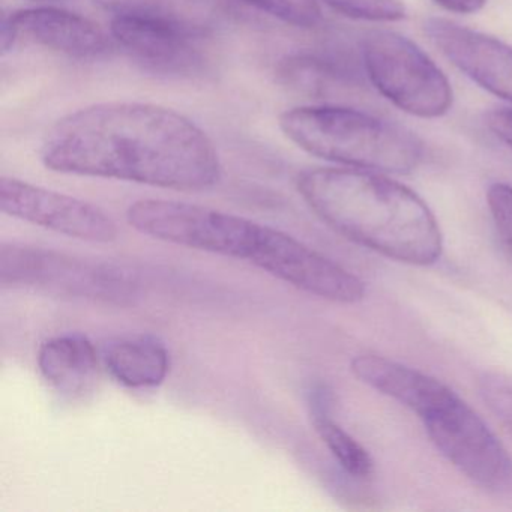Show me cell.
Masks as SVG:
<instances>
[{
  "instance_id": "4fadbf2b",
  "label": "cell",
  "mask_w": 512,
  "mask_h": 512,
  "mask_svg": "<svg viewBox=\"0 0 512 512\" xmlns=\"http://www.w3.org/2000/svg\"><path fill=\"white\" fill-rule=\"evenodd\" d=\"M41 376L62 397L77 400L94 391L100 359L94 344L80 334L49 338L38 350Z\"/></svg>"
},
{
  "instance_id": "7c38bea8",
  "label": "cell",
  "mask_w": 512,
  "mask_h": 512,
  "mask_svg": "<svg viewBox=\"0 0 512 512\" xmlns=\"http://www.w3.org/2000/svg\"><path fill=\"white\" fill-rule=\"evenodd\" d=\"M350 370L362 383L409 407L421 419L458 397L440 380L385 356L358 355Z\"/></svg>"
},
{
  "instance_id": "d6986e66",
  "label": "cell",
  "mask_w": 512,
  "mask_h": 512,
  "mask_svg": "<svg viewBox=\"0 0 512 512\" xmlns=\"http://www.w3.org/2000/svg\"><path fill=\"white\" fill-rule=\"evenodd\" d=\"M478 391L488 409L512 434V377L484 373L478 379Z\"/></svg>"
},
{
  "instance_id": "8fae6325",
  "label": "cell",
  "mask_w": 512,
  "mask_h": 512,
  "mask_svg": "<svg viewBox=\"0 0 512 512\" xmlns=\"http://www.w3.org/2000/svg\"><path fill=\"white\" fill-rule=\"evenodd\" d=\"M431 43L461 73L497 98L512 103V47L445 19H428Z\"/></svg>"
},
{
  "instance_id": "3957f363",
  "label": "cell",
  "mask_w": 512,
  "mask_h": 512,
  "mask_svg": "<svg viewBox=\"0 0 512 512\" xmlns=\"http://www.w3.org/2000/svg\"><path fill=\"white\" fill-rule=\"evenodd\" d=\"M296 184L317 217L350 241L409 265L439 260V224L410 188L370 170L329 167L305 170Z\"/></svg>"
},
{
  "instance_id": "ffe728a7",
  "label": "cell",
  "mask_w": 512,
  "mask_h": 512,
  "mask_svg": "<svg viewBox=\"0 0 512 512\" xmlns=\"http://www.w3.org/2000/svg\"><path fill=\"white\" fill-rule=\"evenodd\" d=\"M487 203L497 232L506 247L512 251V187L508 184H493L487 191Z\"/></svg>"
},
{
  "instance_id": "7402d4cb",
  "label": "cell",
  "mask_w": 512,
  "mask_h": 512,
  "mask_svg": "<svg viewBox=\"0 0 512 512\" xmlns=\"http://www.w3.org/2000/svg\"><path fill=\"white\" fill-rule=\"evenodd\" d=\"M434 2L449 13L475 14L487 5L488 0H434Z\"/></svg>"
},
{
  "instance_id": "e0dca14e",
  "label": "cell",
  "mask_w": 512,
  "mask_h": 512,
  "mask_svg": "<svg viewBox=\"0 0 512 512\" xmlns=\"http://www.w3.org/2000/svg\"><path fill=\"white\" fill-rule=\"evenodd\" d=\"M281 79L284 83L299 91L319 94L325 88L326 80L331 77L328 67L322 61L308 56H295L280 65Z\"/></svg>"
},
{
  "instance_id": "5b68a950",
  "label": "cell",
  "mask_w": 512,
  "mask_h": 512,
  "mask_svg": "<svg viewBox=\"0 0 512 512\" xmlns=\"http://www.w3.org/2000/svg\"><path fill=\"white\" fill-rule=\"evenodd\" d=\"M0 284L119 305L130 304L139 289L134 275L122 266L19 244L0 248Z\"/></svg>"
},
{
  "instance_id": "8992f818",
  "label": "cell",
  "mask_w": 512,
  "mask_h": 512,
  "mask_svg": "<svg viewBox=\"0 0 512 512\" xmlns=\"http://www.w3.org/2000/svg\"><path fill=\"white\" fill-rule=\"evenodd\" d=\"M362 58L374 88L403 112L436 119L451 109L454 94L448 77L409 38L392 31L370 32Z\"/></svg>"
},
{
  "instance_id": "ac0fdd59",
  "label": "cell",
  "mask_w": 512,
  "mask_h": 512,
  "mask_svg": "<svg viewBox=\"0 0 512 512\" xmlns=\"http://www.w3.org/2000/svg\"><path fill=\"white\" fill-rule=\"evenodd\" d=\"M242 4L260 13L275 17L287 25L311 28L319 22V11L305 0H241Z\"/></svg>"
},
{
  "instance_id": "2e32d148",
  "label": "cell",
  "mask_w": 512,
  "mask_h": 512,
  "mask_svg": "<svg viewBox=\"0 0 512 512\" xmlns=\"http://www.w3.org/2000/svg\"><path fill=\"white\" fill-rule=\"evenodd\" d=\"M337 13L368 22H400L406 17L401 0H325Z\"/></svg>"
},
{
  "instance_id": "6da1fadb",
  "label": "cell",
  "mask_w": 512,
  "mask_h": 512,
  "mask_svg": "<svg viewBox=\"0 0 512 512\" xmlns=\"http://www.w3.org/2000/svg\"><path fill=\"white\" fill-rule=\"evenodd\" d=\"M41 160L53 172L178 191L206 190L221 176L217 149L202 128L175 110L131 101L94 104L59 119Z\"/></svg>"
},
{
  "instance_id": "603a6c76",
  "label": "cell",
  "mask_w": 512,
  "mask_h": 512,
  "mask_svg": "<svg viewBox=\"0 0 512 512\" xmlns=\"http://www.w3.org/2000/svg\"><path fill=\"white\" fill-rule=\"evenodd\" d=\"M35 2H62V0H35Z\"/></svg>"
},
{
  "instance_id": "44dd1931",
  "label": "cell",
  "mask_w": 512,
  "mask_h": 512,
  "mask_svg": "<svg viewBox=\"0 0 512 512\" xmlns=\"http://www.w3.org/2000/svg\"><path fill=\"white\" fill-rule=\"evenodd\" d=\"M485 124L497 139L512 148V109L502 107V109L491 110L485 116Z\"/></svg>"
},
{
  "instance_id": "277c9868",
  "label": "cell",
  "mask_w": 512,
  "mask_h": 512,
  "mask_svg": "<svg viewBox=\"0 0 512 512\" xmlns=\"http://www.w3.org/2000/svg\"><path fill=\"white\" fill-rule=\"evenodd\" d=\"M278 124L308 154L353 169L407 175L424 160V143L415 133L359 110L295 107L281 113Z\"/></svg>"
},
{
  "instance_id": "ba28073f",
  "label": "cell",
  "mask_w": 512,
  "mask_h": 512,
  "mask_svg": "<svg viewBox=\"0 0 512 512\" xmlns=\"http://www.w3.org/2000/svg\"><path fill=\"white\" fill-rule=\"evenodd\" d=\"M0 209L10 217L80 241L109 244L118 238L115 221L98 206L16 178L0 179Z\"/></svg>"
},
{
  "instance_id": "30bf717a",
  "label": "cell",
  "mask_w": 512,
  "mask_h": 512,
  "mask_svg": "<svg viewBox=\"0 0 512 512\" xmlns=\"http://www.w3.org/2000/svg\"><path fill=\"white\" fill-rule=\"evenodd\" d=\"M23 38L80 59L103 55L109 47L100 26L79 14L55 7L28 8L4 16L0 26L2 53L7 55Z\"/></svg>"
},
{
  "instance_id": "5bb4252c",
  "label": "cell",
  "mask_w": 512,
  "mask_h": 512,
  "mask_svg": "<svg viewBox=\"0 0 512 512\" xmlns=\"http://www.w3.org/2000/svg\"><path fill=\"white\" fill-rule=\"evenodd\" d=\"M104 365L110 376L133 389L155 388L166 380L170 355L152 335L116 338L104 347Z\"/></svg>"
},
{
  "instance_id": "52a82bcc",
  "label": "cell",
  "mask_w": 512,
  "mask_h": 512,
  "mask_svg": "<svg viewBox=\"0 0 512 512\" xmlns=\"http://www.w3.org/2000/svg\"><path fill=\"white\" fill-rule=\"evenodd\" d=\"M431 442L470 481L488 491L512 487V458L460 397L422 418Z\"/></svg>"
},
{
  "instance_id": "7a4b0ae2",
  "label": "cell",
  "mask_w": 512,
  "mask_h": 512,
  "mask_svg": "<svg viewBox=\"0 0 512 512\" xmlns=\"http://www.w3.org/2000/svg\"><path fill=\"white\" fill-rule=\"evenodd\" d=\"M127 221L158 241L247 260L328 301L356 304L365 295L364 283L343 266L281 230L230 212L176 200L143 199L128 208Z\"/></svg>"
},
{
  "instance_id": "9c48e42d",
  "label": "cell",
  "mask_w": 512,
  "mask_h": 512,
  "mask_svg": "<svg viewBox=\"0 0 512 512\" xmlns=\"http://www.w3.org/2000/svg\"><path fill=\"white\" fill-rule=\"evenodd\" d=\"M113 37L139 61L164 71H181L196 62L199 26L146 7L121 8L110 26Z\"/></svg>"
},
{
  "instance_id": "9a60e30c",
  "label": "cell",
  "mask_w": 512,
  "mask_h": 512,
  "mask_svg": "<svg viewBox=\"0 0 512 512\" xmlns=\"http://www.w3.org/2000/svg\"><path fill=\"white\" fill-rule=\"evenodd\" d=\"M313 424L326 448L349 475L368 478L373 473L374 463L370 454L337 422L332 421L328 412L313 413Z\"/></svg>"
}]
</instances>
